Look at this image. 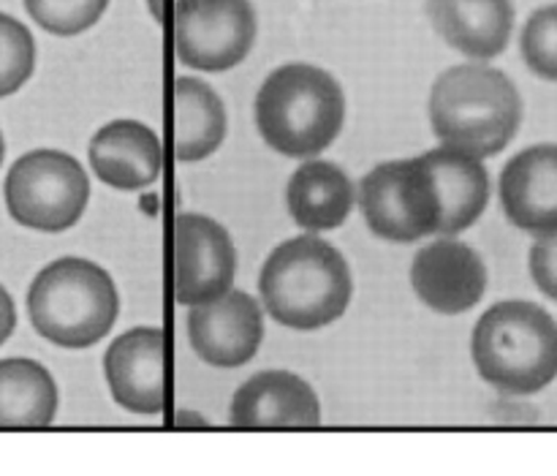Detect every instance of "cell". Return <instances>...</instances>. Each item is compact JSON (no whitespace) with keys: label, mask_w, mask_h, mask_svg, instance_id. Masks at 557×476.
Instances as JSON below:
<instances>
[{"label":"cell","mask_w":557,"mask_h":476,"mask_svg":"<svg viewBox=\"0 0 557 476\" xmlns=\"http://www.w3.org/2000/svg\"><path fill=\"white\" fill-rule=\"evenodd\" d=\"M259 294L264 310L277 325L313 332L346 314L354 278L335 245L315 234H299L267 256Z\"/></svg>","instance_id":"6da1fadb"},{"label":"cell","mask_w":557,"mask_h":476,"mask_svg":"<svg viewBox=\"0 0 557 476\" xmlns=\"http://www.w3.org/2000/svg\"><path fill=\"white\" fill-rule=\"evenodd\" d=\"M428 112L441 145L490 158L504 152L520 131L522 96L504 71L479 60L451 65L435 80Z\"/></svg>","instance_id":"7a4b0ae2"},{"label":"cell","mask_w":557,"mask_h":476,"mask_svg":"<svg viewBox=\"0 0 557 476\" xmlns=\"http://www.w3.org/2000/svg\"><path fill=\"white\" fill-rule=\"evenodd\" d=\"M256 129L286 158L321 156L346 123V96L330 71L310 63L277 65L256 93Z\"/></svg>","instance_id":"3957f363"},{"label":"cell","mask_w":557,"mask_h":476,"mask_svg":"<svg viewBox=\"0 0 557 476\" xmlns=\"http://www.w3.org/2000/svg\"><path fill=\"white\" fill-rule=\"evenodd\" d=\"M471 357L479 376L504 395H536L557 376V321L542 305L504 300L473 327Z\"/></svg>","instance_id":"277c9868"},{"label":"cell","mask_w":557,"mask_h":476,"mask_svg":"<svg viewBox=\"0 0 557 476\" xmlns=\"http://www.w3.org/2000/svg\"><path fill=\"white\" fill-rule=\"evenodd\" d=\"M120 314V294L101 265L63 256L44 267L27 289V316L44 341L69 352L96 346Z\"/></svg>","instance_id":"5b68a950"},{"label":"cell","mask_w":557,"mask_h":476,"mask_svg":"<svg viewBox=\"0 0 557 476\" xmlns=\"http://www.w3.org/2000/svg\"><path fill=\"white\" fill-rule=\"evenodd\" d=\"M5 210L20 227L65 232L82 221L90 202V178L63 150H30L11 163L3 185Z\"/></svg>","instance_id":"8992f818"},{"label":"cell","mask_w":557,"mask_h":476,"mask_svg":"<svg viewBox=\"0 0 557 476\" xmlns=\"http://www.w3.org/2000/svg\"><path fill=\"white\" fill-rule=\"evenodd\" d=\"M357 202L370 232L386 243H417L438 234V191L419 156L379 163L359 183Z\"/></svg>","instance_id":"52a82bcc"},{"label":"cell","mask_w":557,"mask_h":476,"mask_svg":"<svg viewBox=\"0 0 557 476\" xmlns=\"http://www.w3.org/2000/svg\"><path fill=\"white\" fill-rule=\"evenodd\" d=\"M259 36V16L250 0H177L174 54L183 65L223 74L243 63Z\"/></svg>","instance_id":"ba28073f"},{"label":"cell","mask_w":557,"mask_h":476,"mask_svg":"<svg viewBox=\"0 0 557 476\" xmlns=\"http://www.w3.org/2000/svg\"><path fill=\"white\" fill-rule=\"evenodd\" d=\"M237 248L226 229L201 212L174 218V300L180 305L210 303L234 286Z\"/></svg>","instance_id":"9c48e42d"},{"label":"cell","mask_w":557,"mask_h":476,"mask_svg":"<svg viewBox=\"0 0 557 476\" xmlns=\"http://www.w3.org/2000/svg\"><path fill=\"white\" fill-rule=\"evenodd\" d=\"M188 341L201 363L239 368L256 357L264 341V310L250 294L228 289L218 300L190 308Z\"/></svg>","instance_id":"30bf717a"},{"label":"cell","mask_w":557,"mask_h":476,"mask_svg":"<svg viewBox=\"0 0 557 476\" xmlns=\"http://www.w3.org/2000/svg\"><path fill=\"white\" fill-rule=\"evenodd\" d=\"M103 376L120 408L156 417L166 406V338L161 327H134L103 354Z\"/></svg>","instance_id":"8fae6325"},{"label":"cell","mask_w":557,"mask_h":476,"mask_svg":"<svg viewBox=\"0 0 557 476\" xmlns=\"http://www.w3.org/2000/svg\"><path fill=\"white\" fill-rule=\"evenodd\" d=\"M487 265L471 245L455 237L424 245L411 265V286L430 310L460 316L476 308L487 292Z\"/></svg>","instance_id":"7c38bea8"},{"label":"cell","mask_w":557,"mask_h":476,"mask_svg":"<svg viewBox=\"0 0 557 476\" xmlns=\"http://www.w3.org/2000/svg\"><path fill=\"white\" fill-rule=\"evenodd\" d=\"M228 425L239 430H305L321 425L313 387L288 370H261L232 398Z\"/></svg>","instance_id":"4fadbf2b"},{"label":"cell","mask_w":557,"mask_h":476,"mask_svg":"<svg viewBox=\"0 0 557 476\" xmlns=\"http://www.w3.org/2000/svg\"><path fill=\"white\" fill-rule=\"evenodd\" d=\"M498 196L517 229L557 232V145H533L517 152L500 172Z\"/></svg>","instance_id":"5bb4252c"},{"label":"cell","mask_w":557,"mask_h":476,"mask_svg":"<svg viewBox=\"0 0 557 476\" xmlns=\"http://www.w3.org/2000/svg\"><path fill=\"white\" fill-rule=\"evenodd\" d=\"M90 167L101 183L117 191H141L161 174V139L139 120H112L92 134Z\"/></svg>","instance_id":"9a60e30c"},{"label":"cell","mask_w":557,"mask_h":476,"mask_svg":"<svg viewBox=\"0 0 557 476\" xmlns=\"http://www.w3.org/2000/svg\"><path fill=\"white\" fill-rule=\"evenodd\" d=\"M428 16L451 49L487 63L509 47L517 11L511 0H428Z\"/></svg>","instance_id":"2e32d148"},{"label":"cell","mask_w":557,"mask_h":476,"mask_svg":"<svg viewBox=\"0 0 557 476\" xmlns=\"http://www.w3.org/2000/svg\"><path fill=\"white\" fill-rule=\"evenodd\" d=\"M419 158L428 167L435 191H438V234L455 237V234L471 229L490 205V174L484 158L449 145L422 152Z\"/></svg>","instance_id":"e0dca14e"},{"label":"cell","mask_w":557,"mask_h":476,"mask_svg":"<svg viewBox=\"0 0 557 476\" xmlns=\"http://www.w3.org/2000/svg\"><path fill=\"white\" fill-rule=\"evenodd\" d=\"M357 188L337 163L308 158L292 174L286 188V205L294 223L308 232H330L351 216Z\"/></svg>","instance_id":"ac0fdd59"},{"label":"cell","mask_w":557,"mask_h":476,"mask_svg":"<svg viewBox=\"0 0 557 476\" xmlns=\"http://www.w3.org/2000/svg\"><path fill=\"white\" fill-rule=\"evenodd\" d=\"M228 118L221 96L196 76L174 80V152L183 163L210 158L226 139Z\"/></svg>","instance_id":"d6986e66"},{"label":"cell","mask_w":557,"mask_h":476,"mask_svg":"<svg viewBox=\"0 0 557 476\" xmlns=\"http://www.w3.org/2000/svg\"><path fill=\"white\" fill-rule=\"evenodd\" d=\"M60 395L52 374L27 357L0 359V430L49 428Z\"/></svg>","instance_id":"ffe728a7"},{"label":"cell","mask_w":557,"mask_h":476,"mask_svg":"<svg viewBox=\"0 0 557 476\" xmlns=\"http://www.w3.org/2000/svg\"><path fill=\"white\" fill-rule=\"evenodd\" d=\"M36 71V38L16 16L0 11V98L14 96Z\"/></svg>","instance_id":"44dd1931"},{"label":"cell","mask_w":557,"mask_h":476,"mask_svg":"<svg viewBox=\"0 0 557 476\" xmlns=\"http://www.w3.org/2000/svg\"><path fill=\"white\" fill-rule=\"evenodd\" d=\"M41 30L52 36H79L98 25L109 9V0H22Z\"/></svg>","instance_id":"7402d4cb"},{"label":"cell","mask_w":557,"mask_h":476,"mask_svg":"<svg viewBox=\"0 0 557 476\" xmlns=\"http://www.w3.org/2000/svg\"><path fill=\"white\" fill-rule=\"evenodd\" d=\"M520 54L531 74L557 82V3L542 5L528 16L520 33Z\"/></svg>","instance_id":"603a6c76"},{"label":"cell","mask_w":557,"mask_h":476,"mask_svg":"<svg viewBox=\"0 0 557 476\" xmlns=\"http://www.w3.org/2000/svg\"><path fill=\"white\" fill-rule=\"evenodd\" d=\"M528 265H531V278L539 292L557 303V232L536 234Z\"/></svg>","instance_id":"cb8c5ba5"},{"label":"cell","mask_w":557,"mask_h":476,"mask_svg":"<svg viewBox=\"0 0 557 476\" xmlns=\"http://www.w3.org/2000/svg\"><path fill=\"white\" fill-rule=\"evenodd\" d=\"M16 330V308L11 294L0 286V346L11 338V332Z\"/></svg>","instance_id":"d4e9b609"},{"label":"cell","mask_w":557,"mask_h":476,"mask_svg":"<svg viewBox=\"0 0 557 476\" xmlns=\"http://www.w3.org/2000/svg\"><path fill=\"white\" fill-rule=\"evenodd\" d=\"M147 9H150L152 20L163 22V0H147Z\"/></svg>","instance_id":"484cf974"},{"label":"cell","mask_w":557,"mask_h":476,"mask_svg":"<svg viewBox=\"0 0 557 476\" xmlns=\"http://www.w3.org/2000/svg\"><path fill=\"white\" fill-rule=\"evenodd\" d=\"M3 156H5V142H3V134H0V163H3Z\"/></svg>","instance_id":"4316f807"}]
</instances>
